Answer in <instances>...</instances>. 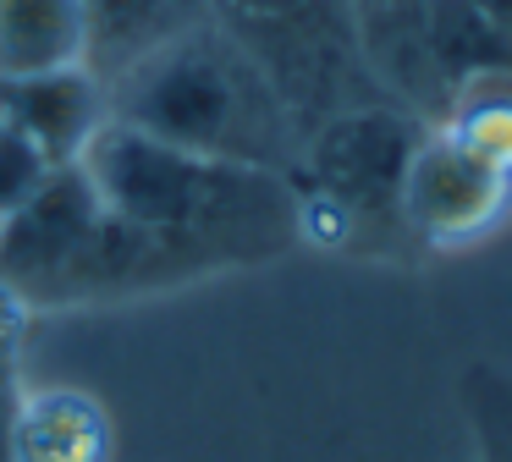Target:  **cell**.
Segmentation results:
<instances>
[{
    "instance_id": "obj_11",
    "label": "cell",
    "mask_w": 512,
    "mask_h": 462,
    "mask_svg": "<svg viewBox=\"0 0 512 462\" xmlns=\"http://www.w3.org/2000/svg\"><path fill=\"white\" fill-rule=\"evenodd\" d=\"M435 127L446 138H457L468 154L501 171L512 182V83L507 77H485V83H468L452 105L441 110Z\"/></svg>"
},
{
    "instance_id": "obj_6",
    "label": "cell",
    "mask_w": 512,
    "mask_h": 462,
    "mask_svg": "<svg viewBox=\"0 0 512 462\" xmlns=\"http://www.w3.org/2000/svg\"><path fill=\"white\" fill-rule=\"evenodd\" d=\"M100 215H105V204L78 165L50 171L45 187H39L17 215L0 220V286L34 314L39 297L50 292L61 264L78 253V242L94 231Z\"/></svg>"
},
{
    "instance_id": "obj_14",
    "label": "cell",
    "mask_w": 512,
    "mask_h": 462,
    "mask_svg": "<svg viewBox=\"0 0 512 462\" xmlns=\"http://www.w3.org/2000/svg\"><path fill=\"white\" fill-rule=\"evenodd\" d=\"M424 0H353V28H364V22H386V17H408V11H419Z\"/></svg>"
},
{
    "instance_id": "obj_10",
    "label": "cell",
    "mask_w": 512,
    "mask_h": 462,
    "mask_svg": "<svg viewBox=\"0 0 512 462\" xmlns=\"http://www.w3.org/2000/svg\"><path fill=\"white\" fill-rule=\"evenodd\" d=\"M94 33V72L116 77L149 55L155 44L177 39L182 28L210 17V0H83Z\"/></svg>"
},
{
    "instance_id": "obj_2",
    "label": "cell",
    "mask_w": 512,
    "mask_h": 462,
    "mask_svg": "<svg viewBox=\"0 0 512 462\" xmlns=\"http://www.w3.org/2000/svg\"><path fill=\"white\" fill-rule=\"evenodd\" d=\"M105 88L116 121H133L177 149L270 165V171H292L298 160V116L254 61V50L215 17L155 44L133 66L105 77Z\"/></svg>"
},
{
    "instance_id": "obj_7",
    "label": "cell",
    "mask_w": 512,
    "mask_h": 462,
    "mask_svg": "<svg viewBox=\"0 0 512 462\" xmlns=\"http://www.w3.org/2000/svg\"><path fill=\"white\" fill-rule=\"evenodd\" d=\"M0 116L12 121L50 165H78L89 138L111 116V88L94 66H72V72H45V77H17L0 83Z\"/></svg>"
},
{
    "instance_id": "obj_8",
    "label": "cell",
    "mask_w": 512,
    "mask_h": 462,
    "mask_svg": "<svg viewBox=\"0 0 512 462\" xmlns=\"http://www.w3.org/2000/svg\"><path fill=\"white\" fill-rule=\"evenodd\" d=\"M12 462H116V418L83 385H23L12 407Z\"/></svg>"
},
{
    "instance_id": "obj_3",
    "label": "cell",
    "mask_w": 512,
    "mask_h": 462,
    "mask_svg": "<svg viewBox=\"0 0 512 462\" xmlns=\"http://www.w3.org/2000/svg\"><path fill=\"white\" fill-rule=\"evenodd\" d=\"M424 127L430 121L397 99H353L314 121L287 171L298 193V242L353 248L364 231L402 226L397 193Z\"/></svg>"
},
{
    "instance_id": "obj_4",
    "label": "cell",
    "mask_w": 512,
    "mask_h": 462,
    "mask_svg": "<svg viewBox=\"0 0 512 462\" xmlns=\"http://www.w3.org/2000/svg\"><path fill=\"white\" fill-rule=\"evenodd\" d=\"M507 215H512V182L430 121L424 138L413 143L408 171H402V193H397L402 231L435 253H457L485 242Z\"/></svg>"
},
{
    "instance_id": "obj_15",
    "label": "cell",
    "mask_w": 512,
    "mask_h": 462,
    "mask_svg": "<svg viewBox=\"0 0 512 462\" xmlns=\"http://www.w3.org/2000/svg\"><path fill=\"white\" fill-rule=\"evenodd\" d=\"M474 6L485 11V17L496 22V28L507 33V39H512V0H474Z\"/></svg>"
},
{
    "instance_id": "obj_5",
    "label": "cell",
    "mask_w": 512,
    "mask_h": 462,
    "mask_svg": "<svg viewBox=\"0 0 512 462\" xmlns=\"http://www.w3.org/2000/svg\"><path fill=\"white\" fill-rule=\"evenodd\" d=\"M210 17L254 50L298 121L303 94H320L331 83L336 39L358 44L353 0H210Z\"/></svg>"
},
{
    "instance_id": "obj_13",
    "label": "cell",
    "mask_w": 512,
    "mask_h": 462,
    "mask_svg": "<svg viewBox=\"0 0 512 462\" xmlns=\"http://www.w3.org/2000/svg\"><path fill=\"white\" fill-rule=\"evenodd\" d=\"M17 391H23V374L0 369V462H12V407H17Z\"/></svg>"
},
{
    "instance_id": "obj_9",
    "label": "cell",
    "mask_w": 512,
    "mask_h": 462,
    "mask_svg": "<svg viewBox=\"0 0 512 462\" xmlns=\"http://www.w3.org/2000/svg\"><path fill=\"white\" fill-rule=\"evenodd\" d=\"M94 66L83 0H0V83Z\"/></svg>"
},
{
    "instance_id": "obj_12",
    "label": "cell",
    "mask_w": 512,
    "mask_h": 462,
    "mask_svg": "<svg viewBox=\"0 0 512 462\" xmlns=\"http://www.w3.org/2000/svg\"><path fill=\"white\" fill-rule=\"evenodd\" d=\"M56 171V165L45 160V154L34 149V143L23 138V132L12 127V121L0 116V220L17 215V209L28 204V198L45 187V176Z\"/></svg>"
},
{
    "instance_id": "obj_1",
    "label": "cell",
    "mask_w": 512,
    "mask_h": 462,
    "mask_svg": "<svg viewBox=\"0 0 512 462\" xmlns=\"http://www.w3.org/2000/svg\"><path fill=\"white\" fill-rule=\"evenodd\" d=\"M100 204L127 226L204 253L215 270H248L298 242V193L287 171L193 154L133 121L105 116L78 154Z\"/></svg>"
}]
</instances>
